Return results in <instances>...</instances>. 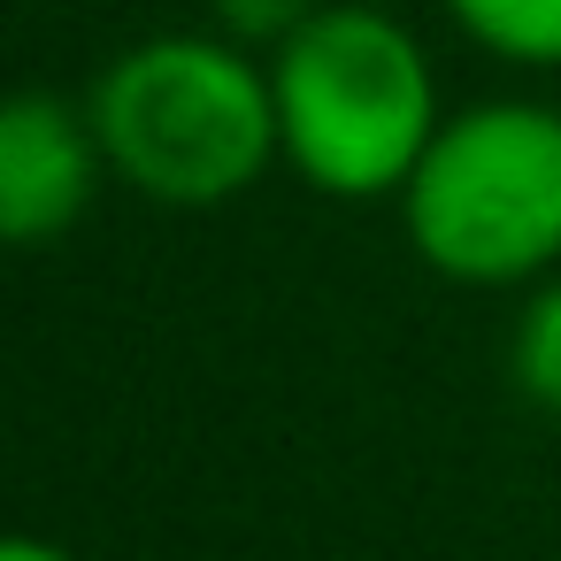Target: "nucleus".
Returning a JSON list of instances; mask_svg holds the SVG:
<instances>
[{"instance_id": "1", "label": "nucleus", "mask_w": 561, "mask_h": 561, "mask_svg": "<svg viewBox=\"0 0 561 561\" xmlns=\"http://www.w3.org/2000/svg\"><path fill=\"white\" fill-rule=\"evenodd\" d=\"M85 116L101 131L108 178L170 216L231 208L270 170H285L270 55L224 39L216 24L147 32L108 55L85 85Z\"/></svg>"}, {"instance_id": "2", "label": "nucleus", "mask_w": 561, "mask_h": 561, "mask_svg": "<svg viewBox=\"0 0 561 561\" xmlns=\"http://www.w3.org/2000/svg\"><path fill=\"white\" fill-rule=\"evenodd\" d=\"M270 93L285 170L346 208L400 201L446 124L431 39L377 0H323L270 55Z\"/></svg>"}, {"instance_id": "3", "label": "nucleus", "mask_w": 561, "mask_h": 561, "mask_svg": "<svg viewBox=\"0 0 561 561\" xmlns=\"http://www.w3.org/2000/svg\"><path fill=\"white\" fill-rule=\"evenodd\" d=\"M408 254L461 293H530L561 270V101L484 93L446 108L392 201Z\"/></svg>"}, {"instance_id": "4", "label": "nucleus", "mask_w": 561, "mask_h": 561, "mask_svg": "<svg viewBox=\"0 0 561 561\" xmlns=\"http://www.w3.org/2000/svg\"><path fill=\"white\" fill-rule=\"evenodd\" d=\"M101 185L116 178L85 116V93L70 101L55 85H24L0 101V239L9 247L70 239L93 216Z\"/></svg>"}, {"instance_id": "5", "label": "nucleus", "mask_w": 561, "mask_h": 561, "mask_svg": "<svg viewBox=\"0 0 561 561\" xmlns=\"http://www.w3.org/2000/svg\"><path fill=\"white\" fill-rule=\"evenodd\" d=\"M438 16L500 70L523 78L561 70V0H438Z\"/></svg>"}, {"instance_id": "6", "label": "nucleus", "mask_w": 561, "mask_h": 561, "mask_svg": "<svg viewBox=\"0 0 561 561\" xmlns=\"http://www.w3.org/2000/svg\"><path fill=\"white\" fill-rule=\"evenodd\" d=\"M507 385L523 408L561 415V270L538 277L530 293H515V323H507Z\"/></svg>"}, {"instance_id": "7", "label": "nucleus", "mask_w": 561, "mask_h": 561, "mask_svg": "<svg viewBox=\"0 0 561 561\" xmlns=\"http://www.w3.org/2000/svg\"><path fill=\"white\" fill-rule=\"evenodd\" d=\"M316 9H323V0H208V24H216L224 39L254 47V55H277Z\"/></svg>"}, {"instance_id": "8", "label": "nucleus", "mask_w": 561, "mask_h": 561, "mask_svg": "<svg viewBox=\"0 0 561 561\" xmlns=\"http://www.w3.org/2000/svg\"><path fill=\"white\" fill-rule=\"evenodd\" d=\"M0 561H85V553H70L62 538H32V530H24V538L0 546Z\"/></svg>"}]
</instances>
